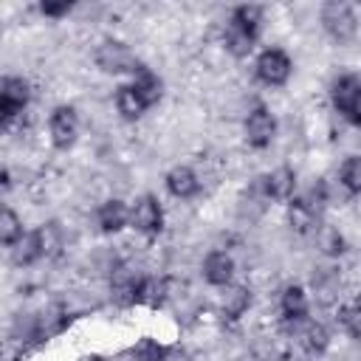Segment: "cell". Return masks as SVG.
Returning a JSON list of instances; mask_svg holds the SVG:
<instances>
[{"instance_id":"6da1fadb","label":"cell","mask_w":361,"mask_h":361,"mask_svg":"<svg viewBox=\"0 0 361 361\" xmlns=\"http://www.w3.org/2000/svg\"><path fill=\"white\" fill-rule=\"evenodd\" d=\"M322 25H324V31H327L336 42L347 45V42H353L355 34H358L355 8H353L350 3H344V0H330V3L322 6Z\"/></svg>"},{"instance_id":"7a4b0ae2","label":"cell","mask_w":361,"mask_h":361,"mask_svg":"<svg viewBox=\"0 0 361 361\" xmlns=\"http://www.w3.org/2000/svg\"><path fill=\"white\" fill-rule=\"evenodd\" d=\"M330 99H333V107L353 127L361 124V79H358V73H341L330 87Z\"/></svg>"},{"instance_id":"3957f363","label":"cell","mask_w":361,"mask_h":361,"mask_svg":"<svg viewBox=\"0 0 361 361\" xmlns=\"http://www.w3.org/2000/svg\"><path fill=\"white\" fill-rule=\"evenodd\" d=\"M96 65L104 73H133L141 62L135 59V54L130 51V45H124L121 39H104L96 48Z\"/></svg>"},{"instance_id":"277c9868","label":"cell","mask_w":361,"mask_h":361,"mask_svg":"<svg viewBox=\"0 0 361 361\" xmlns=\"http://www.w3.org/2000/svg\"><path fill=\"white\" fill-rule=\"evenodd\" d=\"M290 71H293V62L282 48H265L257 56V79L265 82L268 87L285 85L290 79Z\"/></svg>"},{"instance_id":"5b68a950","label":"cell","mask_w":361,"mask_h":361,"mask_svg":"<svg viewBox=\"0 0 361 361\" xmlns=\"http://www.w3.org/2000/svg\"><path fill=\"white\" fill-rule=\"evenodd\" d=\"M130 226L141 234H158L164 228V209L155 195H141L135 197L130 209Z\"/></svg>"},{"instance_id":"8992f818","label":"cell","mask_w":361,"mask_h":361,"mask_svg":"<svg viewBox=\"0 0 361 361\" xmlns=\"http://www.w3.org/2000/svg\"><path fill=\"white\" fill-rule=\"evenodd\" d=\"M48 133H51V141L56 149H68L73 147L76 135H79V116L71 104H59L54 107L51 118H48Z\"/></svg>"},{"instance_id":"52a82bcc","label":"cell","mask_w":361,"mask_h":361,"mask_svg":"<svg viewBox=\"0 0 361 361\" xmlns=\"http://www.w3.org/2000/svg\"><path fill=\"white\" fill-rule=\"evenodd\" d=\"M276 135V118L271 116L268 107L257 104L248 118H245V141L254 147V149H265Z\"/></svg>"},{"instance_id":"ba28073f","label":"cell","mask_w":361,"mask_h":361,"mask_svg":"<svg viewBox=\"0 0 361 361\" xmlns=\"http://www.w3.org/2000/svg\"><path fill=\"white\" fill-rule=\"evenodd\" d=\"M203 276L214 288H228L234 279V259L226 251H212L203 259Z\"/></svg>"},{"instance_id":"9c48e42d","label":"cell","mask_w":361,"mask_h":361,"mask_svg":"<svg viewBox=\"0 0 361 361\" xmlns=\"http://www.w3.org/2000/svg\"><path fill=\"white\" fill-rule=\"evenodd\" d=\"M262 189L268 200H290L296 189V172L290 166H279L262 178Z\"/></svg>"},{"instance_id":"30bf717a","label":"cell","mask_w":361,"mask_h":361,"mask_svg":"<svg viewBox=\"0 0 361 361\" xmlns=\"http://www.w3.org/2000/svg\"><path fill=\"white\" fill-rule=\"evenodd\" d=\"M96 220H99V228H102L104 234H116V231H121V228L130 223V209H127L124 200L113 197V200H104V203L99 206Z\"/></svg>"},{"instance_id":"8fae6325","label":"cell","mask_w":361,"mask_h":361,"mask_svg":"<svg viewBox=\"0 0 361 361\" xmlns=\"http://www.w3.org/2000/svg\"><path fill=\"white\" fill-rule=\"evenodd\" d=\"M164 183H166V192H169L172 197H180V200H189V197L197 195V189H200L197 175H195L189 166H172V169L166 172Z\"/></svg>"},{"instance_id":"7c38bea8","label":"cell","mask_w":361,"mask_h":361,"mask_svg":"<svg viewBox=\"0 0 361 361\" xmlns=\"http://www.w3.org/2000/svg\"><path fill=\"white\" fill-rule=\"evenodd\" d=\"M138 285H141V276L133 274L130 268H116L113 276H110V290H113V299L118 305H135V296H138Z\"/></svg>"},{"instance_id":"4fadbf2b","label":"cell","mask_w":361,"mask_h":361,"mask_svg":"<svg viewBox=\"0 0 361 361\" xmlns=\"http://www.w3.org/2000/svg\"><path fill=\"white\" fill-rule=\"evenodd\" d=\"M288 220H290V228H293V231L307 234V231L319 228V226H316V220H319V209H313V206L307 203V197H290Z\"/></svg>"},{"instance_id":"5bb4252c","label":"cell","mask_w":361,"mask_h":361,"mask_svg":"<svg viewBox=\"0 0 361 361\" xmlns=\"http://www.w3.org/2000/svg\"><path fill=\"white\" fill-rule=\"evenodd\" d=\"M279 307H282V316L288 319V322H305L307 319V293H305V288H299V285H288L285 290H282V299H279Z\"/></svg>"},{"instance_id":"9a60e30c","label":"cell","mask_w":361,"mask_h":361,"mask_svg":"<svg viewBox=\"0 0 361 361\" xmlns=\"http://www.w3.org/2000/svg\"><path fill=\"white\" fill-rule=\"evenodd\" d=\"M28 96H31V90H28V82H25V79H20V76H6V79L0 82V104H6L8 110L20 113V110L28 104Z\"/></svg>"},{"instance_id":"2e32d148","label":"cell","mask_w":361,"mask_h":361,"mask_svg":"<svg viewBox=\"0 0 361 361\" xmlns=\"http://www.w3.org/2000/svg\"><path fill=\"white\" fill-rule=\"evenodd\" d=\"M147 107H149V104L141 99V93H138L133 85H118V87H116V110H118L127 121L141 118Z\"/></svg>"},{"instance_id":"e0dca14e","label":"cell","mask_w":361,"mask_h":361,"mask_svg":"<svg viewBox=\"0 0 361 361\" xmlns=\"http://www.w3.org/2000/svg\"><path fill=\"white\" fill-rule=\"evenodd\" d=\"M231 28L243 31L245 37L257 39L259 37V25H262V8L259 6H237L231 11V20H228Z\"/></svg>"},{"instance_id":"ac0fdd59","label":"cell","mask_w":361,"mask_h":361,"mask_svg":"<svg viewBox=\"0 0 361 361\" xmlns=\"http://www.w3.org/2000/svg\"><path fill=\"white\" fill-rule=\"evenodd\" d=\"M138 93H141V99L152 107L158 99H161V79L147 68V65H138L135 71H133V82H130Z\"/></svg>"},{"instance_id":"d6986e66","label":"cell","mask_w":361,"mask_h":361,"mask_svg":"<svg viewBox=\"0 0 361 361\" xmlns=\"http://www.w3.org/2000/svg\"><path fill=\"white\" fill-rule=\"evenodd\" d=\"M45 254V248H42V234L39 231H28V234H23L20 237V243L14 245V262L17 265H34L39 257Z\"/></svg>"},{"instance_id":"ffe728a7","label":"cell","mask_w":361,"mask_h":361,"mask_svg":"<svg viewBox=\"0 0 361 361\" xmlns=\"http://www.w3.org/2000/svg\"><path fill=\"white\" fill-rule=\"evenodd\" d=\"M299 338H302V347H305L310 355H322V353L330 347V333H327V327L319 324V322H307Z\"/></svg>"},{"instance_id":"44dd1931","label":"cell","mask_w":361,"mask_h":361,"mask_svg":"<svg viewBox=\"0 0 361 361\" xmlns=\"http://www.w3.org/2000/svg\"><path fill=\"white\" fill-rule=\"evenodd\" d=\"M23 234H25V231H23V220L17 217V212L0 206V245L14 248Z\"/></svg>"},{"instance_id":"7402d4cb","label":"cell","mask_w":361,"mask_h":361,"mask_svg":"<svg viewBox=\"0 0 361 361\" xmlns=\"http://www.w3.org/2000/svg\"><path fill=\"white\" fill-rule=\"evenodd\" d=\"M251 307V290L248 288H243V285H237V288H231L228 293H226V299H223V316L226 319H240L245 310Z\"/></svg>"},{"instance_id":"603a6c76","label":"cell","mask_w":361,"mask_h":361,"mask_svg":"<svg viewBox=\"0 0 361 361\" xmlns=\"http://www.w3.org/2000/svg\"><path fill=\"white\" fill-rule=\"evenodd\" d=\"M338 183L347 189V195H358L361 192V158L350 155L341 166H338Z\"/></svg>"},{"instance_id":"cb8c5ba5","label":"cell","mask_w":361,"mask_h":361,"mask_svg":"<svg viewBox=\"0 0 361 361\" xmlns=\"http://www.w3.org/2000/svg\"><path fill=\"white\" fill-rule=\"evenodd\" d=\"M164 299H166V282H164V279H141L135 305L158 307V305H164Z\"/></svg>"},{"instance_id":"d4e9b609","label":"cell","mask_w":361,"mask_h":361,"mask_svg":"<svg viewBox=\"0 0 361 361\" xmlns=\"http://www.w3.org/2000/svg\"><path fill=\"white\" fill-rule=\"evenodd\" d=\"M338 324L344 327V333L350 338H358L361 336V313H358V305L355 302L338 307Z\"/></svg>"},{"instance_id":"484cf974","label":"cell","mask_w":361,"mask_h":361,"mask_svg":"<svg viewBox=\"0 0 361 361\" xmlns=\"http://www.w3.org/2000/svg\"><path fill=\"white\" fill-rule=\"evenodd\" d=\"M133 353H135V358H138V361H164L169 350H166L164 344H158L155 338H141V341L135 344V350H133Z\"/></svg>"},{"instance_id":"4316f807","label":"cell","mask_w":361,"mask_h":361,"mask_svg":"<svg viewBox=\"0 0 361 361\" xmlns=\"http://www.w3.org/2000/svg\"><path fill=\"white\" fill-rule=\"evenodd\" d=\"M319 243H322L324 254H330V257H338V254L344 251V237H341L336 228H330V226H322V231H319Z\"/></svg>"},{"instance_id":"83f0119b","label":"cell","mask_w":361,"mask_h":361,"mask_svg":"<svg viewBox=\"0 0 361 361\" xmlns=\"http://www.w3.org/2000/svg\"><path fill=\"white\" fill-rule=\"evenodd\" d=\"M313 285H316V293H319V302L322 305H330L336 299V290H338L336 274H322L319 279H313Z\"/></svg>"},{"instance_id":"f1b7e54d","label":"cell","mask_w":361,"mask_h":361,"mask_svg":"<svg viewBox=\"0 0 361 361\" xmlns=\"http://www.w3.org/2000/svg\"><path fill=\"white\" fill-rule=\"evenodd\" d=\"M71 8H73V3H68V0H62V3H51V0L39 3V11H42L45 17H65Z\"/></svg>"},{"instance_id":"f546056e","label":"cell","mask_w":361,"mask_h":361,"mask_svg":"<svg viewBox=\"0 0 361 361\" xmlns=\"http://www.w3.org/2000/svg\"><path fill=\"white\" fill-rule=\"evenodd\" d=\"M14 116H17L14 110H8L6 104H0V135H3L6 130H8V124L14 121Z\"/></svg>"},{"instance_id":"4dcf8cb0","label":"cell","mask_w":361,"mask_h":361,"mask_svg":"<svg viewBox=\"0 0 361 361\" xmlns=\"http://www.w3.org/2000/svg\"><path fill=\"white\" fill-rule=\"evenodd\" d=\"M87 361H104V358H99V355H93V358H87Z\"/></svg>"}]
</instances>
